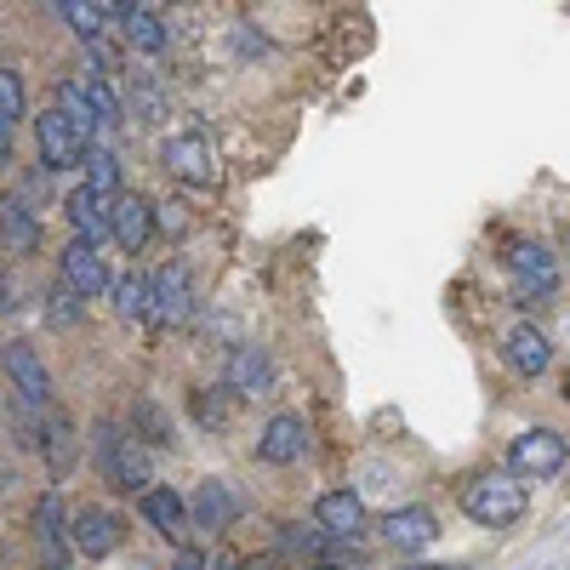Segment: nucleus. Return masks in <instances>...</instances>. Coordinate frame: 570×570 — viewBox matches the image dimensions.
Masks as SVG:
<instances>
[{"instance_id":"obj_1","label":"nucleus","mask_w":570,"mask_h":570,"mask_svg":"<svg viewBox=\"0 0 570 570\" xmlns=\"http://www.w3.org/2000/svg\"><path fill=\"white\" fill-rule=\"evenodd\" d=\"M525 508H531V491L519 485V473H473V480L462 485V513L473 519V525H485V531L519 525Z\"/></svg>"},{"instance_id":"obj_2","label":"nucleus","mask_w":570,"mask_h":570,"mask_svg":"<svg viewBox=\"0 0 570 570\" xmlns=\"http://www.w3.org/2000/svg\"><path fill=\"white\" fill-rule=\"evenodd\" d=\"M98 445H91V456H98L104 468V480L120 485V491H142L155 480V468H149V451H142V440L131 434V428L120 422H98V434H91Z\"/></svg>"},{"instance_id":"obj_3","label":"nucleus","mask_w":570,"mask_h":570,"mask_svg":"<svg viewBox=\"0 0 570 570\" xmlns=\"http://www.w3.org/2000/svg\"><path fill=\"white\" fill-rule=\"evenodd\" d=\"M160 166H166L177 183H188V188H212V183H217V155H212L206 131H195V126L160 142Z\"/></svg>"},{"instance_id":"obj_4","label":"nucleus","mask_w":570,"mask_h":570,"mask_svg":"<svg viewBox=\"0 0 570 570\" xmlns=\"http://www.w3.org/2000/svg\"><path fill=\"white\" fill-rule=\"evenodd\" d=\"M200 308L195 297V274H188V263H166L155 279H149V320L160 325H188Z\"/></svg>"},{"instance_id":"obj_5","label":"nucleus","mask_w":570,"mask_h":570,"mask_svg":"<svg viewBox=\"0 0 570 570\" xmlns=\"http://www.w3.org/2000/svg\"><path fill=\"white\" fill-rule=\"evenodd\" d=\"M508 274H513V285H519V297H553L559 292V257L542 246V240H513L508 246Z\"/></svg>"},{"instance_id":"obj_6","label":"nucleus","mask_w":570,"mask_h":570,"mask_svg":"<svg viewBox=\"0 0 570 570\" xmlns=\"http://www.w3.org/2000/svg\"><path fill=\"white\" fill-rule=\"evenodd\" d=\"M564 462H570V445L553 428H531V434H519L508 445V473H519V480H553Z\"/></svg>"},{"instance_id":"obj_7","label":"nucleus","mask_w":570,"mask_h":570,"mask_svg":"<svg viewBox=\"0 0 570 570\" xmlns=\"http://www.w3.org/2000/svg\"><path fill=\"white\" fill-rule=\"evenodd\" d=\"M0 365H7V383H12V394H18L23 405H35V411L52 405V376H46V365H40L35 343L12 337L7 348H0Z\"/></svg>"},{"instance_id":"obj_8","label":"nucleus","mask_w":570,"mask_h":570,"mask_svg":"<svg viewBox=\"0 0 570 570\" xmlns=\"http://www.w3.org/2000/svg\"><path fill=\"white\" fill-rule=\"evenodd\" d=\"M109 240L137 257L142 246L155 240V200H142V195H131V188H120V195L109 200Z\"/></svg>"},{"instance_id":"obj_9","label":"nucleus","mask_w":570,"mask_h":570,"mask_svg":"<svg viewBox=\"0 0 570 570\" xmlns=\"http://www.w3.org/2000/svg\"><path fill=\"white\" fill-rule=\"evenodd\" d=\"M35 149H40V166H46V171H69V166H80L86 142L75 137V126H69L63 109L52 104V109L35 115Z\"/></svg>"},{"instance_id":"obj_10","label":"nucleus","mask_w":570,"mask_h":570,"mask_svg":"<svg viewBox=\"0 0 570 570\" xmlns=\"http://www.w3.org/2000/svg\"><path fill=\"white\" fill-rule=\"evenodd\" d=\"M58 279L63 285H75V292L91 303V297H104L109 292V263L98 257V246H91V240H69L63 252H58Z\"/></svg>"},{"instance_id":"obj_11","label":"nucleus","mask_w":570,"mask_h":570,"mask_svg":"<svg viewBox=\"0 0 570 570\" xmlns=\"http://www.w3.org/2000/svg\"><path fill=\"white\" fill-rule=\"evenodd\" d=\"M35 542H40V564L46 570H63L75 542H69V513H63V497L58 491H46L35 502Z\"/></svg>"},{"instance_id":"obj_12","label":"nucleus","mask_w":570,"mask_h":570,"mask_svg":"<svg viewBox=\"0 0 570 570\" xmlns=\"http://www.w3.org/2000/svg\"><path fill=\"white\" fill-rule=\"evenodd\" d=\"M303 451H308V422H303L297 411H279V416L263 422V440H257V456H263V462L292 468Z\"/></svg>"},{"instance_id":"obj_13","label":"nucleus","mask_w":570,"mask_h":570,"mask_svg":"<svg viewBox=\"0 0 570 570\" xmlns=\"http://www.w3.org/2000/svg\"><path fill=\"white\" fill-rule=\"evenodd\" d=\"M69 542H75L80 559H109L120 548V519L104 513V508H80L69 519Z\"/></svg>"},{"instance_id":"obj_14","label":"nucleus","mask_w":570,"mask_h":570,"mask_svg":"<svg viewBox=\"0 0 570 570\" xmlns=\"http://www.w3.org/2000/svg\"><path fill=\"white\" fill-rule=\"evenodd\" d=\"M502 360H508V371H519V376H542V371L553 365L548 331H537L531 320H525V325H513L508 337H502Z\"/></svg>"},{"instance_id":"obj_15","label":"nucleus","mask_w":570,"mask_h":570,"mask_svg":"<svg viewBox=\"0 0 570 570\" xmlns=\"http://www.w3.org/2000/svg\"><path fill=\"white\" fill-rule=\"evenodd\" d=\"M268 383H274V365H268L263 348L240 343V348L228 354V394H234V400H263Z\"/></svg>"},{"instance_id":"obj_16","label":"nucleus","mask_w":570,"mask_h":570,"mask_svg":"<svg viewBox=\"0 0 570 570\" xmlns=\"http://www.w3.org/2000/svg\"><path fill=\"white\" fill-rule=\"evenodd\" d=\"M434 537H440V519L428 513V508H394V513L383 519V542L400 548V553H422Z\"/></svg>"},{"instance_id":"obj_17","label":"nucleus","mask_w":570,"mask_h":570,"mask_svg":"<svg viewBox=\"0 0 570 570\" xmlns=\"http://www.w3.org/2000/svg\"><path fill=\"white\" fill-rule=\"evenodd\" d=\"M188 519L217 537V531H228L234 519H240V497H234V485H223V480H206L195 491V502H188Z\"/></svg>"},{"instance_id":"obj_18","label":"nucleus","mask_w":570,"mask_h":570,"mask_svg":"<svg viewBox=\"0 0 570 570\" xmlns=\"http://www.w3.org/2000/svg\"><path fill=\"white\" fill-rule=\"evenodd\" d=\"M314 525H320L325 537H360V531H365V502H360V491H325V497L314 502Z\"/></svg>"},{"instance_id":"obj_19","label":"nucleus","mask_w":570,"mask_h":570,"mask_svg":"<svg viewBox=\"0 0 570 570\" xmlns=\"http://www.w3.org/2000/svg\"><path fill=\"white\" fill-rule=\"evenodd\" d=\"M63 217H69V228H75V240H91V246H104V240H109V200H104V195H91L86 183L63 200Z\"/></svg>"},{"instance_id":"obj_20","label":"nucleus","mask_w":570,"mask_h":570,"mask_svg":"<svg viewBox=\"0 0 570 570\" xmlns=\"http://www.w3.org/2000/svg\"><path fill=\"white\" fill-rule=\"evenodd\" d=\"M0 246L7 252H35L40 246V212L23 206L18 195H0Z\"/></svg>"},{"instance_id":"obj_21","label":"nucleus","mask_w":570,"mask_h":570,"mask_svg":"<svg viewBox=\"0 0 570 570\" xmlns=\"http://www.w3.org/2000/svg\"><path fill=\"white\" fill-rule=\"evenodd\" d=\"M35 445H40L46 468H52L58 480H63V473L75 468V456H80V451H75V428H69V416H58L52 405H46V416H40V440H35Z\"/></svg>"},{"instance_id":"obj_22","label":"nucleus","mask_w":570,"mask_h":570,"mask_svg":"<svg viewBox=\"0 0 570 570\" xmlns=\"http://www.w3.org/2000/svg\"><path fill=\"white\" fill-rule=\"evenodd\" d=\"M142 519L160 531V537H183V525H188V508H183V497L171 491V485H142Z\"/></svg>"},{"instance_id":"obj_23","label":"nucleus","mask_w":570,"mask_h":570,"mask_svg":"<svg viewBox=\"0 0 570 570\" xmlns=\"http://www.w3.org/2000/svg\"><path fill=\"white\" fill-rule=\"evenodd\" d=\"M80 183L91 188V195H104V200H115L120 195V155L115 149H104V142H86L80 149Z\"/></svg>"},{"instance_id":"obj_24","label":"nucleus","mask_w":570,"mask_h":570,"mask_svg":"<svg viewBox=\"0 0 570 570\" xmlns=\"http://www.w3.org/2000/svg\"><path fill=\"white\" fill-rule=\"evenodd\" d=\"M126 46H131V52L137 58H160L166 52V46H171V29H166V18H155V12H131L126 18Z\"/></svg>"},{"instance_id":"obj_25","label":"nucleus","mask_w":570,"mask_h":570,"mask_svg":"<svg viewBox=\"0 0 570 570\" xmlns=\"http://www.w3.org/2000/svg\"><path fill=\"white\" fill-rule=\"evenodd\" d=\"M109 292H115V314L126 325L149 320V274H120V279H109Z\"/></svg>"},{"instance_id":"obj_26","label":"nucleus","mask_w":570,"mask_h":570,"mask_svg":"<svg viewBox=\"0 0 570 570\" xmlns=\"http://www.w3.org/2000/svg\"><path fill=\"white\" fill-rule=\"evenodd\" d=\"M75 86H80V98L91 104V115H98V126L109 131V126L120 120V98H115V86H109V75H104V69H86V75H80Z\"/></svg>"},{"instance_id":"obj_27","label":"nucleus","mask_w":570,"mask_h":570,"mask_svg":"<svg viewBox=\"0 0 570 570\" xmlns=\"http://www.w3.org/2000/svg\"><path fill=\"white\" fill-rule=\"evenodd\" d=\"M58 109H63V120L75 126V137H80V142H91V137L104 131V126H98V115H91V104L80 98V86H75V80H58Z\"/></svg>"},{"instance_id":"obj_28","label":"nucleus","mask_w":570,"mask_h":570,"mask_svg":"<svg viewBox=\"0 0 570 570\" xmlns=\"http://www.w3.org/2000/svg\"><path fill=\"white\" fill-rule=\"evenodd\" d=\"M126 86H131V115L137 120H166V91H160V80L155 75H126Z\"/></svg>"},{"instance_id":"obj_29","label":"nucleus","mask_w":570,"mask_h":570,"mask_svg":"<svg viewBox=\"0 0 570 570\" xmlns=\"http://www.w3.org/2000/svg\"><path fill=\"white\" fill-rule=\"evenodd\" d=\"M46 320H52L58 331H69V325H80L86 320V297L75 292V285H52V292H46Z\"/></svg>"},{"instance_id":"obj_30","label":"nucleus","mask_w":570,"mask_h":570,"mask_svg":"<svg viewBox=\"0 0 570 570\" xmlns=\"http://www.w3.org/2000/svg\"><path fill=\"white\" fill-rule=\"evenodd\" d=\"M58 12H63V23H69L80 40L104 35V12H98V0H58Z\"/></svg>"},{"instance_id":"obj_31","label":"nucleus","mask_w":570,"mask_h":570,"mask_svg":"<svg viewBox=\"0 0 570 570\" xmlns=\"http://www.w3.org/2000/svg\"><path fill=\"white\" fill-rule=\"evenodd\" d=\"M23 75L18 69H0V115H7V120H23Z\"/></svg>"},{"instance_id":"obj_32","label":"nucleus","mask_w":570,"mask_h":570,"mask_svg":"<svg viewBox=\"0 0 570 570\" xmlns=\"http://www.w3.org/2000/svg\"><path fill=\"white\" fill-rule=\"evenodd\" d=\"M155 234H171V240H183V234H188V206L155 200Z\"/></svg>"},{"instance_id":"obj_33","label":"nucleus","mask_w":570,"mask_h":570,"mask_svg":"<svg viewBox=\"0 0 570 570\" xmlns=\"http://www.w3.org/2000/svg\"><path fill=\"white\" fill-rule=\"evenodd\" d=\"M195 416H200V428H223V422H228L223 394H195Z\"/></svg>"},{"instance_id":"obj_34","label":"nucleus","mask_w":570,"mask_h":570,"mask_svg":"<svg viewBox=\"0 0 570 570\" xmlns=\"http://www.w3.org/2000/svg\"><path fill=\"white\" fill-rule=\"evenodd\" d=\"M12 195L23 200V206H46V171H29V177H18V188H12Z\"/></svg>"},{"instance_id":"obj_35","label":"nucleus","mask_w":570,"mask_h":570,"mask_svg":"<svg viewBox=\"0 0 570 570\" xmlns=\"http://www.w3.org/2000/svg\"><path fill=\"white\" fill-rule=\"evenodd\" d=\"M137 428H142L149 440H166V416L155 411V400H137Z\"/></svg>"},{"instance_id":"obj_36","label":"nucleus","mask_w":570,"mask_h":570,"mask_svg":"<svg viewBox=\"0 0 570 570\" xmlns=\"http://www.w3.org/2000/svg\"><path fill=\"white\" fill-rule=\"evenodd\" d=\"M279 548H285V553H314L320 537H308V531H297V525H285V531H279Z\"/></svg>"},{"instance_id":"obj_37","label":"nucleus","mask_w":570,"mask_h":570,"mask_svg":"<svg viewBox=\"0 0 570 570\" xmlns=\"http://www.w3.org/2000/svg\"><path fill=\"white\" fill-rule=\"evenodd\" d=\"M137 7H142V0H98V12H104V18H120V23H126Z\"/></svg>"},{"instance_id":"obj_38","label":"nucleus","mask_w":570,"mask_h":570,"mask_svg":"<svg viewBox=\"0 0 570 570\" xmlns=\"http://www.w3.org/2000/svg\"><path fill=\"white\" fill-rule=\"evenodd\" d=\"M171 570H206V553L200 548H177V564Z\"/></svg>"},{"instance_id":"obj_39","label":"nucleus","mask_w":570,"mask_h":570,"mask_svg":"<svg viewBox=\"0 0 570 570\" xmlns=\"http://www.w3.org/2000/svg\"><path fill=\"white\" fill-rule=\"evenodd\" d=\"M7 160H12V120L0 115V166H7Z\"/></svg>"},{"instance_id":"obj_40","label":"nucleus","mask_w":570,"mask_h":570,"mask_svg":"<svg viewBox=\"0 0 570 570\" xmlns=\"http://www.w3.org/2000/svg\"><path fill=\"white\" fill-rule=\"evenodd\" d=\"M0 314H18V292H12V279H0Z\"/></svg>"},{"instance_id":"obj_41","label":"nucleus","mask_w":570,"mask_h":570,"mask_svg":"<svg viewBox=\"0 0 570 570\" xmlns=\"http://www.w3.org/2000/svg\"><path fill=\"white\" fill-rule=\"evenodd\" d=\"M234 570H268V559H246V564H234Z\"/></svg>"},{"instance_id":"obj_42","label":"nucleus","mask_w":570,"mask_h":570,"mask_svg":"<svg viewBox=\"0 0 570 570\" xmlns=\"http://www.w3.org/2000/svg\"><path fill=\"white\" fill-rule=\"evenodd\" d=\"M416 570H462V564H416Z\"/></svg>"},{"instance_id":"obj_43","label":"nucleus","mask_w":570,"mask_h":570,"mask_svg":"<svg viewBox=\"0 0 570 570\" xmlns=\"http://www.w3.org/2000/svg\"><path fill=\"white\" fill-rule=\"evenodd\" d=\"M314 570H343V564H314Z\"/></svg>"},{"instance_id":"obj_44","label":"nucleus","mask_w":570,"mask_h":570,"mask_svg":"<svg viewBox=\"0 0 570 570\" xmlns=\"http://www.w3.org/2000/svg\"><path fill=\"white\" fill-rule=\"evenodd\" d=\"M564 400H570V376H564Z\"/></svg>"}]
</instances>
